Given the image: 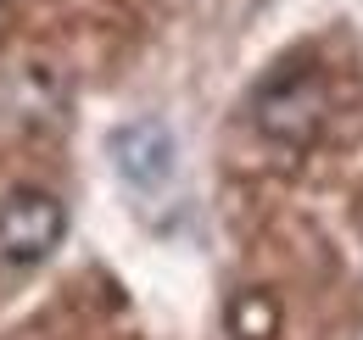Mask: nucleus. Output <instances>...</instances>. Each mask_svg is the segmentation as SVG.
Here are the masks:
<instances>
[{
  "label": "nucleus",
  "mask_w": 363,
  "mask_h": 340,
  "mask_svg": "<svg viewBox=\"0 0 363 340\" xmlns=\"http://www.w3.org/2000/svg\"><path fill=\"white\" fill-rule=\"evenodd\" d=\"M67 234V207L50 190H11L0 201V268H40Z\"/></svg>",
  "instance_id": "f257e3e1"
},
{
  "label": "nucleus",
  "mask_w": 363,
  "mask_h": 340,
  "mask_svg": "<svg viewBox=\"0 0 363 340\" xmlns=\"http://www.w3.org/2000/svg\"><path fill=\"white\" fill-rule=\"evenodd\" d=\"M252 112H257V128H263L269 140H279V145H313V134L324 128L330 101H324L318 73L285 67V73H274L269 84L257 89Z\"/></svg>",
  "instance_id": "f03ea898"
},
{
  "label": "nucleus",
  "mask_w": 363,
  "mask_h": 340,
  "mask_svg": "<svg viewBox=\"0 0 363 340\" xmlns=\"http://www.w3.org/2000/svg\"><path fill=\"white\" fill-rule=\"evenodd\" d=\"M174 157H179V145H174L168 123H157V118L123 123L112 134V162H118V173H123L135 190L168 184V178H174Z\"/></svg>",
  "instance_id": "7ed1b4c3"
},
{
  "label": "nucleus",
  "mask_w": 363,
  "mask_h": 340,
  "mask_svg": "<svg viewBox=\"0 0 363 340\" xmlns=\"http://www.w3.org/2000/svg\"><path fill=\"white\" fill-rule=\"evenodd\" d=\"M229 335L235 340H274L279 335V301L269 290H240L229 301Z\"/></svg>",
  "instance_id": "20e7f679"
}]
</instances>
